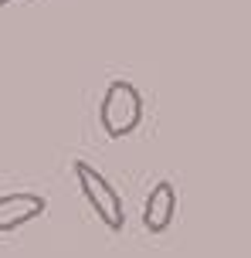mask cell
<instances>
[{
	"label": "cell",
	"mask_w": 251,
	"mask_h": 258,
	"mask_svg": "<svg viewBox=\"0 0 251 258\" xmlns=\"http://www.w3.org/2000/svg\"><path fill=\"white\" fill-rule=\"evenodd\" d=\"M44 197L41 194H0V234L24 228L27 221L44 214Z\"/></svg>",
	"instance_id": "cell-3"
},
{
	"label": "cell",
	"mask_w": 251,
	"mask_h": 258,
	"mask_svg": "<svg viewBox=\"0 0 251 258\" xmlns=\"http://www.w3.org/2000/svg\"><path fill=\"white\" fill-rule=\"evenodd\" d=\"M99 122H102V133L112 136V140H122V136L136 133L139 122H143V95H139V89L132 82H126V78H116L102 95Z\"/></svg>",
	"instance_id": "cell-1"
},
{
	"label": "cell",
	"mask_w": 251,
	"mask_h": 258,
	"mask_svg": "<svg viewBox=\"0 0 251 258\" xmlns=\"http://www.w3.org/2000/svg\"><path fill=\"white\" fill-rule=\"evenodd\" d=\"M4 4H14V0H0V7H4Z\"/></svg>",
	"instance_id": "cell-5"
},
{
	"label": "cell",
	"mask_w": 251,
	"mask_h": 258,
	"mask_svg": "<svg viewBox=\"0 0 251 258\" xmlns=\"http://www.w3.org/2000/svg\"><path fill=\"white\" fill-rule=\"evenodd\" d=\"M173 214H177V187L170 180H159L149 197L143 204V224L149 234H163L173 224Z\"/></svg>",
	"instance_id": "cell-4"
},
{
	"label": "cell",
	"mask_w": 251,
	"mask_h": 258,
	"mask_svg": "<svg viewBox=\"0 0 251 258\" xmlns=\"http://www.w3.org/2000/svg\"><path fill=\"white\" fill-rule=\"evenodd\" d=\"M75 180H78L89 207L95 211V218L102 221L109 231H122V224H126V207H122L119 190H116L92 163H85V160L75 163Z\"/></svg>",
	"instance_id": "cell-2"
}]
</instances>
